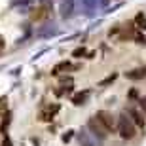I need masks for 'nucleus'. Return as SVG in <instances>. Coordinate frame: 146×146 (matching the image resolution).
Here are the masks:
<instances>
[{"mask_svg": "<svg viewBox=\"0 0 146 146\" xmlns=\"http://www.w3.org/2000/svg\"><path fill=\"white\" fill-rule=\"evenodd\" d=\"M118 131H119V135H121V139H133V137L137 135V131H135V121L133 119H129L125 114H121L119 116V121H118Z\"/></svg>", "mask_w": 146, "mask_h": 146, "instance_id": "nucleus-1", "label": "nucleus"}, {"mask_svg": "<svg viewBox=\"0 0 146 146\" xmlns=\"http://www.w3.org/2000/svg\"><path fill=\"white\" fill-rule=\"evenodd\" d=\"M87 125H89V129L93 131V135H99L101 139H104V137H106V135L110 133V131L106 129V127H104V125L101 123V121H99L97 116H93V118L89 119V121H87Z\"/></svg>", "mask_w": 146, "mask_h": 146, "instance_id": "nucleus-2", "label": "nucleus"}, {"mask_svg": "<svg viewBox=\"0 0 146 146\" xmlns=\"http://www.w3.org/2000/svg\"><path fill=\"white\" fill-rule=\"evenodd\" d=\"M95 116H97L99 121H101V123H103L108 131H112V129H114V118H112V114H108L106 110H99Z\"/></svg>", "mask_w": 146, "mask_h": 146, "instance_id": "nucleus-3", "label": "nucleus"}, {"mask_svg": "<svg viewBox=\"0 0 146 146\" xmlns=\"http://www.w3.org/2000/svg\"><path fill=\"white\" fill-rule=\"evenodd\" d=\"M48 15H49V6H48V4H42V6H38L36 10H34V13H33V21L46 19Z\"/></svg>", "mask_w": 146, "mask_h": 146, "instance_id": "nucleus-4", "label": "nucleus"}, {"mask_svg": "<svg viewBox=\"0 0 146 146\" xmlns=\"http://www.w3.org/2000/svg\"><path fill=\"white\" fill-rule=\"evenodd\" d=\"M59 112V104H53V106H48V108L42 112V119L44 121H49V119L53 118L55 114Z\"/></svg>", "mask_w": 146, "mask_h": 146, "instance_id": "nucleus-5", "label": "nucleus"}, {"mask_svg": "<svg viewBox=\"0 0 146 146\" xmlns=\"http://www.w3.org/2000/svg\"><path fill=\"white\" fill-rule=\"evenodd\" d=\"M125 76H127L129 80H139V78H144V76H146V68H135V70L127 72Z\"/></svg>", "mask_w": 146, "mask_h": 146, "instance_id": "nucleus-6", "label": "nucleus"}, {"mask_svg": "<svg viewBox=\"0 0 146 146\" xmlns=\"http://www.w3.org/2000/svg\"><path fill=\"white\" fill-rule=\"evenodd\" d=\"M70 68H72V65H70V63H66V61H63V63H59V65H55V66H53V70H51V74H55V76H57V74H61L63 70H70Z\"/></svg>", "mask_w": 146, "mask_h": 146, "instance_id": "nucleus-7", "label": "nucleus"}, {"mask_svg": "<svg viewBox=\"0 0 146 146\" xmlns=\"http://www.w3.org/2000/svg\"><path fill=\"white\" fill-rule=\"evenodd\" d=\"M129 114H131V118H133V121H135L137 127H144V119H142V116L137 112V110L131 108V110H129Z\"/></svg>", "mask_w": 146, "mask_h": 146, "instance_id": "nucleus-8", "label": "nucleus"}, {"mask_svg": "<svg viewBox=\"0 0 146 146\" xmlns=\"http://www.w3.org/2000/svg\"><path fill=\"white\" fill-rule=\"evenodd\" d=\"M87 95H89V91L78 93V95H74V97H72V103H74L76 106H80V104H84V103H86V99H87Z\"/></svg>", "mask_w": 146, "mask_h": 146, "instance_id": "nucleus-9", "label": "nucleus"}, {"mask_svg": "<svg viewBox=\"0 0 146 146\" xmlns=\"http://www.w3.org/2000/svg\"><path fill=\"white\" fill-rule=\"evenodd\" d=\"M135 23H137V27H139V29L146 31V17L142 15V13H139V15L135 17Z\"/></svg>", "mask_w": 146, "mask_h": 146, "instance_id": "nucleus-10", "label": "nucleus"}, {"mask_svg": "<svg viewBox=\"0 0 146 146\" xmlns=\"http://www.w3.org/2000/svg\"><path fill=\"white\" fill-rule=\"evenodd\" d=\"M6 110H8V99L0 97V114H4Z\"/></svg>", "mask_w": 146, "mask_h": 146, "instance_id": "nucleus-11", "label": "nucleus"}, {"mask_svg": "<svg viewBox=\"0 0 146 146\" xmlns=\"http://www.w3.org/2000/svg\"><path fill=\"white\" fill-rule=\"evenodd\" d=\"M72 55H74V57H80V55H86V49H84V48H78V49H74V53H72Z\"/></svg>", "mask_w": 146, "mask_h": 146, "instance_id": "nucleus-12", "label": "nucleus"}, {"mask_svg": "<svg viewBox=\"0 0 146 146\" xmlns=\"http://www.w3.org/2000/svg\"><path fill=\"white\" fill-rule=\"evenodd\" d=\"M114 80H116V74L108 76V78H106V80H104V82H101V86H106V84H110V82H114Z\"/></svg>", "mask_w": 146, "mask_h": 146, "instance_id": "nucleus-13", "label": "nucleus"}, {"mask_svg": "<svg viewBox=\"0 0 146 146\" xmlns=\"http://www.w3.org/2000/svg\"><path fill=\"white\" fill-rule=\"evenodd\" d=\"M137 42H139V44H146V38L141 36V34H137Z\"/></svg>", "mask_w": 146, "mask_h": 146, "instance_id": "nucleus-14", "label": "nucleus"}, {"mask_svg": "<svg viewBox=\"0 0 146 146\" xmlns=\"http://www.w3.org/2000/svg\"><path fill=\"white\" fill-rule=\"evenodd\" d=\"M2 146H11V141H10V139H4V142H2Z\"/></svg>", "mask_w": 146, "mask_h": 146, "instance_id": "nucleus-15", "label": "nucleus"}, {"mask_svg": "<svg viewBox=\"0 0 146 146\" xmlns=\"http://www.w3.org/2000/svg\"><path fill=\"white\" fill-rule=\"evenodd\" d=\"M141 106H142V110L146 112V99H141Z\"/></svg>", "mask_w": 146, "mask_h": 146, "instance_id": "nucleus-16", "label": "nucleus"}, {"mask_svg": "<svg viewBox=\"0 0 146 146\" xmlns=\"http://www.w3.org/2000/svg\"><path fill=\"white\" fill-rule=\"evenodd\" d=\"M4 48V40H2V36H0V49Z\"/></svg>", "mask_w": 146, "mask_h": 146, "instance_id": "nucleus-17", "label": "nucleus"}]
</instances>
